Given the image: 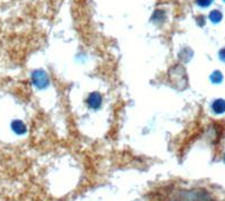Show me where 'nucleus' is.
<instances>
[{
  "label": "nucleus",
  "instance_id": "nucleus-2",
  "mask_svg": "<svg viewBox=\"0 0 225 201\" xmlns=\"http://www.w3.org/2000/svg\"><path fill=\"white\" fill-rule=\"evenodd\" d=\"M34 82L36 86H38L40 88H44V87L47 84V78H46V74L44 72H36L34 75Z\"/></svg>",
  "mask_w": 225,
  "mask_h": 201
},
{
  "label": "nucleus",
  "instance_id": "nucleus-1",
  "mask_svg": "<svg viewBox=\"0 0 225 201\" xmlns=\"http://www.w3.org/2000/svg\"><path fill=\"white\" fill-rule=\"evenodd\" d=\"M87 103L91 109H98L102 105V96L98 92H94L90 93V96L87 99Z\"/></svg>",
  "mask_w": 225,
  "mask_h": 201
},
{
  "label": "nucleus",
  "instance_id": "nucleus-4",
  "mask_svg": "<svg viewBox=\"0 0 225 201\" xmlns=\"http://www.w3.org/2000/svg\"><path fill=\"white\" fill-rule=\"evenodd\" d=\"M209 19L214 23H218L222 19V13L220 10H213L212 13H209Z\"/></svg>",
  "mask_w": 225,
  "mask_h": 201
},
{
  "label": "nucleus",
  "instance_id": "nucleus-6",
  "mask_svg": "<svg viewBox=\"0 0 225 201\" xmlns=\"http://www.w3.org/2000/svg\"><path fill=\"white\" fill-rule=\"evenodd\" d=\"M196 3L201 7H207L213 3V0H196Z\"/></svg>",
  "mask_w": 225,
  "mask_h": 201
},
{
  "label": "nucleus",
  "instance_id": "nucleus-3",
  "mask_svg": "<svg viewBox=\"0 0 225 201\" xmlns=\"http://www.w3.org/2000/svg\"><path fill=\"white\" fill-rule=\"evenodd\" d=\"M212 109L214 110V113L216 114H223L225 111V100L217 99L213 102Z\"/></svg>",
  "mask_w": 225,
  "mask_h": 201
},
{
  "label": "nucleus",
  "instance_id": "nucleus-5",
  "mask_svg": "<svg viewBox=\"0 0 225 201\" xmlns=\"http://www.w3.org/2000/svg\"><path fill=\"white\" fill-rule=\"evenodd\" d=\"M211 80L213 83H220L223 80V75L220 71H215L212 75H211Z\"/></svg>",
  "mask_w": 225,
  "mask_h": 201
},
{
  "label": "nucleus",
  "instance_id": "nucleus-7",
  "mask_svg": "<svg viewBox=\"0 0 225 201\" xmlns=\"http://www.w3.org/2000/svg\"><path fill=\"white\" fill-rule=\"evenodd\" d=\"M220 59L225 62V48H223L222 51L220 52Z\"/></svg>",
  "mask_w": 225,
  "mask_h": 201
},
{
  "label": "nucleus",
  "instance_id": "nucleus-8",
  "mask_svg": "<svg viewBox=\"0 0 225 201\" xmlns=\"http://www.w3.org/2000/svg\"><path fill=\"white\" fill-rule=\"evenodd\" d=\"M224 1H225V0H224Z\"/></svg>",
  "mask_w": 225,
  "mask_h": 201
}]
</instances>
